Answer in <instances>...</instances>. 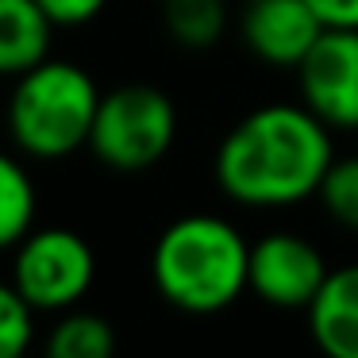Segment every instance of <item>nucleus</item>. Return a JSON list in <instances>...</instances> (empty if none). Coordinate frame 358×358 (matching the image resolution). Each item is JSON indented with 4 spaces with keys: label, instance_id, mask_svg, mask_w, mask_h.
<instances>
[{
    "label": "nucleus",
    "instance_id": "15",
    "mask_svg": "<svg viewBox=\"0 0 358 358\" xmlns=\"http://www.w3.org/2000/svg\"><path fill=\"white\" fill-rule=\"evenodd\" d=\"M35 308L12 281H0V358H16L31 347Z\"/></svg>",
    "mask_w": 358,
    "mask_h": 358
},
{
    "label": "nucleus",
    "instance_id": "3",
    "mask_svg": "<svg viewBox=\"0 0 358 358\" xmlns=\"http://www.w3.org/2000/svg\"><path fill=\"white\" fill-rule=\"evenodd\" d=\"M101 108V89L81 66L62 58H43L16 78L8 96V135L24 155L55 162L89 147L93 120Z\"/></svg>",
    "mask_w": 358,
    "mask_h": 358
},
{
    "label": "nucleus",
    "instance_id": "8",
    "mask_svg": "<svg viewBox=\"0 0 358 358\" xmlns=\"http://www.w3.org/2000/svg\"><path fill=\"white\" fill-rule=\"evenodd\" d=\"M239 35L258 62L296 70L324 35V20L308 0H247L239 12Z\"/></svg>",
    "mask_w": 358,
    "mask_h": 358
},
{
    "label": "nucleus",
    "instance_id": "10",
    "mask_svg": "<svg viewBox=\"0 0 358 358\" xmlns=\"http://www.w3.org/2000/svg\"><path fill=\"white\" fill-rule=\"evenodd\" d=\"M55 24L39 0H0V73L20 78L50 50Z\"/></svg>",
    "mask_w": 358,
    "mask_h": 358
},
{
    "label": "nucleus",
    "instance_id": "7",
    "mask_svg": "<svg viewBox=\"0 0 358 358\" xmlns=\"http://www.w3.org/2000/svg\"><path fill=\"white\" fill-rule=\"evenodd\" d=\"M327 262L316 243L296 231H270L250 243V293L281 312H308L320 285L327 281Z\"/></svg>",
    "mask_w": 358,
    "mask_h": 358
},
{
    "label": "nucleus",
    "instance_id": "5",
    "mask_svg": "<svg viewBox=\"0 0 358 358\" xmlns=\"http://www.w3.org/2000/svg\"><path fill=\"white\" fill-rule=\"evenodd\" d=\"M96 255L70 227H31L16 243L12 285L35 312H66L93 289Z\"/></svg>",
    "mask_w": 358,
    "mask_h": 358
},
{
    "label": "nucleus",
    "instance_id": "17",
    "mask_svg": "<svg viewBox=\"0 0 358 358\" xmlns=\"http://www.w3.org/2000/svg\"><path fill=\"white\" fill-rule=\"evenodd\" d=\"M324 27H358V0H308Z\"/></svg>",
    "mask_w": 358,
    "mask_h": 358
},
{
    "label": "nucleus",
    "instance_id": "6",
    "mask_svg": "<svg viewBox=\"0 0 358 358\" xmlns=\"http://www.w3.org/2000/svg\"><path fill=\"white\" fill-rule=\"evenodd\" d=\"M296 85L331 131H358V27H324L296 66Z\"/></svg>",
    "mask_w": 358,
    "mask_h": 358
},
{
    "label": "nucleus",
    "instance_id": "13",
    "mask_svg": "<svg viewBox=\"0 0 358 358\" xmlns=\"http://www.w3.org/2000/svg\"><path fill=\"white\" fill-rule=\"evenodd\" d=\"M112 350H116V331L96 312L66 308V316L47 335L50 358H108Z\"/></svg>",
    "mask_w": 358,
    "mask_h": 358
},
{
    "label": "nucleus",
    "instance_id": "16",
    "mask_svg": "<svg viewBox=\"0 0 358 358\" xmlns=\"http://www.w3.org/2000/svg\"><path fill=\"white\" fill-rule=\"evenodd\" d=\"M108 0H39V8L50 16L55 27H85L104 12Z\"/></svg>",
    "mask_w": 358,
    "mask_h": 358
},
{
    "label": "nucleus",
    "instance_id": "1",
    "mask_svg": "<svg viewBox=\"0 0 358 358\" xmlns=\"http://www.w3.org/2000/svg\"><path fill=\"white\" fill-rule=\"evenodd\" d=\"M331 162V127L308 104H262L224 135L212 173L243 208H293L320 193Z\"/></svg>",
    "mask_w": 358,
    "mask_h": 358
},
{
    "label": "nucleus",
    "instance_id": "12",
    "mask_svg": "<svg viewBox=\"0 0 358 358\" xmlns=\"http://www.w3.org/2000/svg\"><path fill=\"white\" fill-rule=\"evenodd\" d=\"M35 204L31 173L0 150V250H16V243L35 227Z\"/></svg>",
    "mask_w": 358,
    "mask_h": 358
},
{
    "label": "nucleus",
    "instance_id": "14",
    "mask_svg": "<svg viewBox=\"0 0 358 358\" xmlns=\"http://www.w3.org/2000/svg\"><path fill=\"white\" fill-rule=\"evenodd\" d=\"M320 204L347 231H358V155L335 158L320 181Z\"/></svg>",
    "mask_w": 358,
    "mask_h": 358
},
{
    "label": "nucleus",
    "instance_id": "2",
    "mask_svg": "<svg viewBox=\"0 0 358 358\" xmlns=\"http://www.w3.org/2000/svg\"><path fill=\"white\" fill-rule=\"evenodd\" d=\"M250 243L224 216L193 212L158 235L150 250V281L170 308L216 316L247 293Z\"/></svg>",
    "mask_w": 358,
    "mask_h": 358
},
{
    "label": "nucleus",
    "instance_id": "11",
    "mask_svg": "<svg viewBox=\"0 0 358 358\" xmlns=\"http://www.w3.org/2000/svg\"><path fill=\"white\" fill-rule=\"evenodd\" d=\"M162 24L185 50H208L227 27V0H162Z\"/></svg>",
    "mask_w": 358,
    "mask_h": 358
},
{
    "label": "nucleus",
    "instance_id": "9",
    "mask_svg": "<svg viewBox=\"0 0 358 358\" xmlns=\"http://www.w3.org/2000/svg\"><path fill=\"white\" fill-rule=\"evenodd\" d=\"M308 331L327 358H358V262L327 273L308 304Z\"/></svg>",
    "mask_w": 358,
    "mask_h": 358
},
{
    "label": "nucleus",
    "instance_id": "4",
    "mask_svg": "<svg viewBox=\"0 0 358 358\" xmlns=\"http://www.w3.org/2000/svg\"><path fill=\"white\" fill-rule=\"evenodd\" d=\"M178 139V108L155 85H120L101 96L89 150L116 173L158 166Z\"/></svg>",
    "mask_w": 358,
    "mask_h": 358
}]
</instances>
